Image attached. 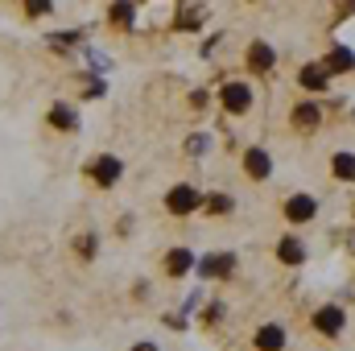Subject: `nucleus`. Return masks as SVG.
Segmentation results:
<instances>
[{
	"instance_id": "9b49d317",
	"label": "nucleus",
	"mask_w": 355,
	"mask_h": 351,
	"mask_svg": "<svg viewBox=\"0 0 355 351\" xmlns=\"http://www.w3.org/2000/svg\"><path fill=\"white\" fill-rule=\"evenodd\" d=\"M302 87L306 91H327V67H306V71H302Z\"/></svg>"
},
{
	"instance_id": "2eb2a0df",
	"label": "nucleus",
	"mask_w": 355,
	"mask_h": 351,
	"mask_svg": "<svg viewBox=\"0 0 355 351\" xmlns=\"http://www.w3.org/2000/svg\"><path fill=\"white\" fill-rule=\"evenodd\" d=\"M293 120H297V124H302V128H314V124H318V120H322V116H318V108H314V103H302V108H297V112H293Z\"/></svg>"
},
{
	"instance_id": "0eeeda50",
	"label": "nucleus",
	"mask_w": 355,
	"mask_h": 351,
	"mask_svg": "<svg viewBox=\"0 0 355 351\" xmlns=\"http://www.w3.org/2000/svg\"><path fill=\"white\" fill-rule=\"evenodd\" d=\"M91 178H95L99 186H112V182L120 178V157H112V153H107V157H99V162L91 166Z\"/></svg>"
},
{
	"instance_id": "4be33fe9",
	"label": "nucleus",
	"mask_w": 355,
	"mask_h": 351,
	"mask_svg": "<svg viewBox=\"0 0 355 351\" xmlns=\"http://www.w3.org/2000/svg\"><path fill=\"white\" fill-rule=\"evenodd\" d=\"M132 351H157V348H153V343H137Z\"/></svg>"
},
{
	"instance_id": "6ab92c4d",
	"label": "nucleus",
	"mask_w": 355,
	"mask_h": 351,
	"mask_svg": "<svg viewBox=\"0 0 355 351\" xmlns=\"http://www.w3.org/2000/svg\"><path fill=\"white\" fill-rule=\"evenodd\" d=\"M50 124H54V128H75V116H71L67 108H54V112H50Z\"/></svg>"
},
{
	"instance_id": "9d476101",
	"label": "nucleus",
	"mask_w": 355,
	"mask_h": 351,
	"mask_svg": "<svg viewBox=\"0 0 355 351\" xmlns=\"http://www.w3.org/2000/svg\"><path fill=\"white\" fill-rule=\"evenodd\" d=\"M248 67H252V71H268V67H272V50H268L265 42H252V50H248Z\"/></svg>"
},
{
	"instance_id": "f03ea898",
	"label": "nucleus",
	"mask_w": 355,
	"mask_h": 351,
	"mask_svg": "<svg viewBox=\"0 0 355 351\" xmlns=\"http://www.w3.org/2000/svg\"><path fill=\"white\" fill-rule=\"evenodd\" d=\"M223 108H227L232 116H244V112L252 108V91L244 87V83H227V87H223Z\"/></svg>"
},
{
	"instance_id": "6e6552de",
	"label": "nucleus",
	"mask_w": 355,
	"mask_h": 351,
	"mask_svg": "<svg viewBox=\"0 0 355 351\" xmlns=\"http://www.w3.org/2000/svg\"><path fill=\"white\" fill-rule=\"evenodd\" d=\"M285 348V331L277 327V323H268L257 331V351H281Z\"/></svg>"
},
{
	"instance_id": "39448f33",
	"label": "nucleus",
	"mask_w": 355,
	"mask_h": 351,
	"mask_svg": "<svg viewBox=\"0 0 355 351\" xmlns=\"http://www.w3.org/2000/svg\"><path fill=\"white\" fill-rule=\"evenodd\" d=\"M314 327H318L322 335H339V331H343V310H339V306H322V310L314 314Z\"/></svg>"
},
{
	"instance_id": "f257e3e1",
	"label": "nucleus",
	"mask_w": 355,
	"mask_h": 351,
	"mask_svg": "<svg viewBox=\"0 0 355 351\" xmlns=\"http://www.w3.org/2000/svg\"><path fill=\"white\" fill-rule=\"evenodd\" d=\"M314 215H318V203H314L310 194H293V198L285 203V219H289V223H310Z\"/></svg>"
},
{
	"instance_id": "7ed1b4c3",
	"label": "nucleus",
	"mask_w": 355,
	"mask_h": 351,
	"mask_svg": "<svg viewBox=\"0 0 355 351\" xmlns=\"http://www.w3.org/2000/svg\"><path fill=\"white\" fill-rule=\"evenodd\" d=\"M166 207H170L174 215H190V211L198 207V194H194V186H174V190L166 194Z\"/></svg>"
},
{
	"instance_id": "4468645a",
	"label": "nucleus",
	"mask_w": 355,
	"mask_h": 351,
	"mask_svg": "<svg viewBox=\"0 0 355 351\" xmlns=\"http://www.w3.org/2000/svg\"><path fill=\"white\" fill-rule=\"evenodd\" d=\"M335 174L355 182V153H335Z\"/></svg>"
},
{
	"instance_id": "412c9836",
	"label": "nucleus",
	"mask_w": 355,
	"mask_h": 351,
	"mask_svg": "<svg viewBox=\"0 0 355 351\" xmlns=\"http://www.w3.org/2000/svg\"><path fill=\"white\" fill-rule=\"evenodd\" d=\"M25 12H29V17H42V12H50V4H46V0H29Z\"/></svg>"
},
{
	"instance_id": "a211bd4d",
	"label": "nucleus",
	"mask_w": 355,
	"mask_h": 351,
	"mask_svg": "<svg viewBox=\"0 0 355 351\" xmlns=\"http://www.w3.org/2000/svg\"><path fill=\"white\" fill-rule=\"evenodd\" d=\"M207 211H211V215H227V211H232V198H227V194H211V198H207Z\"/></svg>"
},
{
	"instance_id": "f3484780",
	"label": "nucleus",
	"mask_w": 355,
	"mask_h": 351,
	"mask_svg": "<svg viewBox=\"0 0 355 351\" xmlns=\"http://www.w3.org/2000/svg\"><path fill=\"white\" fill-rule=\"evenodd\" d=\"M132 17H137L132 4H112V21H116V25H132Z\"/></svg>"
},
{
	"instance_id": "ddd939ff",
	"label": "nucleus",
	"mask_w": 355,
	"mask_h": 351,
	"mask_svg": "<svg viewBox=\"0 0 355 351\" xmlns=\"http://www.w3.org/2000/svg\"><path fill=\"white\" fill-rule=\"evenodd\" d=\"M198 21H202V8H194V4H182L178 8V25L182 29H198Z\"/></svg>"
},
{
	"instance_id": "f8f14e48",
	"label": "nucleus",
	"mask_w": 355,
	"mask_h": 351,
	"mask_svg": "<svg viewBox=\"0 0 355 351\" xmlns=\"http://www.w3.org/2000/svg\"><path fill=\"white\" fill-rule=\"evenodd\" d=\"M190 264H194V257H190L186 248H174V252H170V261H166V268H170L174 277H182V273H186Z\"/></svg>"
},
{
	"instance_id": "423d86ee",
	"label": "nucleus",
	"mask_w": 355,
	"mask_h": 351,
	"mask_svg": "<svg viewBox=\"0 0 355 351\" xmlns=\"http://www.w3.org/2000/svg\"><path fill=\"white\" fill-rule=\"evenodd\" d=\"M232 268H236V257H232V252H219V257H207V261L198 264V273H202L207 281H211V277H227Z\"/></svg>"
},
{
	"instance_id": "aec40b11",
	"label": "nucleus",
	"mask_w": 355,
	"mask_h": 351,
	"mask_svg": "<svg viewBox=\"0 0 355 351\" xmlns=\"http://www.w3.org/2000/svg\"><path fill=\"white\" fill-rule=\"evenodd\" d=\"M207 145H211L207 137H190V141H186V153H194V157H198V153H207Z\"/></svg>"
},
{
	"instance_id": "20e7f679",
	"label": "nucleus",
	"mask_w": 355,
	"mask_h": 351,
	"mask_svg": "<svg viewBox=\"0 0 355 351\" xmlns=\"http://www.w3.org/2000/svg\"><path fill=\"white\" fill-rule=\"evenodd\" d=\"M244 170L257 178V182H265V178L272 174V157H268L265 149H248V153H244Z\"/></svg>"
},
{
	"instance_id": "1a4fd4ad",
	"label": "nucleus",
	"mask_w": 355,
	"mask_h": 351,
	"mask_svg": "<svg viewBox=\"0 0 355 351\" xmlns=\"http://www.w3.org/2000/svg\"><path fill=\"white\" fill-rule=\"evenodd\" d=\"M277 257H281L285 264H302V261H306V248H302L293 236H285V240L277 244Z\"/></svg>"
},
{
	"instance_id": "dca6fc26",
	"label": "nucleus",
	"mask_w": 355,
	"mask_h": 351,
	"mask_svg": "<svg viewBox=\"0 0 355 351\" xmlns=\"http://www.w3.org/2000/svg\"><path fill=\"white\" fill-rule=\"evenodd\" d=\"M352 67H355L352 50H335V54L327 58V71H352Z\"/></svg>"
}]
</instances>
